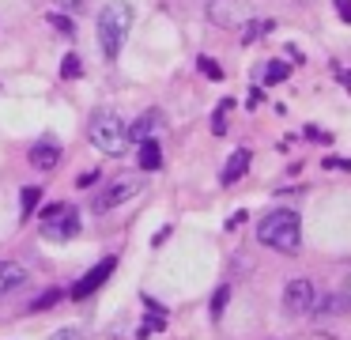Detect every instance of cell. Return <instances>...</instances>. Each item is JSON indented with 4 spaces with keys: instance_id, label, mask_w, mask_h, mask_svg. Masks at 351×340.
<instances>
[{
    "instance_id": "1",
    "label": "cell",
    "mask_w": 351,
    "mask_h": 340,
    "mask_svg": "<svg viewBox=\"0 0 351 340\" xmlns=\"http://www.w3.org/2000/svg\"><path fill=\"white\" fill-rule=\"evenodd\" d=\"M257 242L261 246L280 249V253H295L298 242H302V223H298L295 212L276 208V212H268V216L257 223Z\"/></svg>"
},
{
    "instance_id": "2",
    "label": "cell",
    "mask_w": 351,
    "mask_h": 340,
    "mask_svg": "<svg viewBox=\"0 0 351 340\" xmlns=\"http://www.w3.org/2000/svg\"><path fill=\"white\" fill-rule=\"evenodd\" d=\"M87 136H91V144L102 151V155H110V159H121L125 151H129V125L121 121V113H117V110L91 113Z\"/></svg>"
},
{
    "instance_id": "3",
    "label": "cell",
    "mask_w": 351,
    "mask_h": 340,
    "mask_svg": "<svg viewBox=\"0 0 351 340\" xmlns=\"http://www.w3.org/2000/svg\"><path fill=\"white\" fill-rule=\"evenodd\" d=\"M129 30H132V4H125V0H110V4L99 12V45H102V53H106L110 60L121 53Z\"/></svg>"
},
{
    "instance_id": "4",
    "label": "cell",
    "mask_w": 351,
    "mask_h": 340,
    "mask_svg": "<svg viewBox=\"0 0 351 340\" xmlns=\"http://www.w3.org/2000/svg\"><path fill=\"white\" fill-rule=\"evenodd\" d=\"M76 234H80V216L69 204H61L49 219H42V238H49V242H72Z\"/></svg>"
},
{
    "instance_id": "5",
    "label": "cell",
    "mask_w": 351,
    "mask_h": 340,
    "mask_svg": "<svg viewBox=\"0 0 351 340\" xmlns=\"http://www.w3.org/2000/svg\"><path fill=\"white\" fill-rule=\"evenodd\" d=\"M208 19L223 30H234L250 19V4H245V0H212V4H208Z\"/></svg>"
},
{
    "instance_id": "6",
    "label": "cell",
    "mask_w": 351,
    "mask_h": 340,
    "mask_svg": "<svg viewBox=\"0 0 351 340\" xmlns=\"http://www.w3.org/2000/svg\"><path fill=\"white\" fill-rule=\"evenodd\" d=\"M140 193V185L132 178H117V181H110L106 189H102V193H95L91 196V208L99 212H110V208H117V204H125V201H132V196Z\"/></svg>"
},
{
    "instance_id": "7",
    "label": "cell",
    "mask_w": 351,
    "mask_h": 340,
    "mask_svg": "<svg viewBox=\"0 0 351 340\" xmlns=\"http://www.w3.org/2000/svg\"><path fill=\"white\" fill-rule=\"evenodd\" d=\"M283 310L287 314H310L313 310V284L306 276H298V280H287V287H283Z\"/></svg>"
},
{
    "instance_id": "8",
    "label": "cell",
    "mask_w": 351,
    "mask_h": 340,
    "mask_svg": "<svg viewBox=\"0 0 351 340\" xmlns=\"http://www.w3.org/2000/svg\"><path fill=\"white\" fill-rule=\"evenodd\" d=\"M114 269H117V257H106V261H99V264H95V269L84 276V280H80L76 287H72V299H87L91 291H99V287L110 280V272H114Z\"/></svg>"
},
{
    "instance_id": "9",
    "label": "cell",
    "mask_w": 351,
    "mask_h": 340,
    "mask_svg": "<svg viewBox=\"0 0 351 340\" xmlns=\"http://www.w3.org/2000/svg\"><path fill=\"white\" fill-rule=\"evenodd\" d=\"M162 128V113L159 110H147L144 117H136L129 125V144H144V140H152L155 133Z\"/></svg>"
},
{
    "instance_id": "10",
    "label": "cell",
    "mask_w": 351,
    "mask_h": 340,
    "mask_svg": "<svg viewBox=\"0 0 351 340\" xmlns=\"http://www.w3.org/2000/svg\"><path fill=\"white\" fill-rule=\"evenodd\" d=\"M57 163H61V148H57V140H38L31 148V166H38V170H53Z\"/></svg>"
},
{
    "instance_id": "11",
    "label": "cell",
    "mask_w": 351,
    "mask_h": 340,
    "mask_svg": "<svg viewBox=\"0 0 351 340\" xmlns=\"http://www.w3.org/2000/svg\"><path fill=\"white\" fill-rule=\"evenodd\" d=\"M27 284V269L19 261H0V299L8 291H16V287Z\"/></svg>"
},
{
    "instance_id": "12",
    "label": "cell",
    "mask_w": 351,
    "mask_h": 340,
    "mask_svg": "<svg viewBox=\"0 0 351 340\" xmlns=\"http://www.w3.org/2000/svg\"><path fill=\"white\" fill-rule=\"evenodd\" d=\"M245 170H250V151H245V148H238L234 155L227 159V166H223V185H234V181L242 178Z\"/></svg>"
},
{
    "instance_id": "13",
    "label": "cell",
    "mask_w": 351,
    "mask_h": 340,
    "mask_svg": "<svg viewBox=\"0 0 351 340\" xmlns=\"http://www.w3.org/2000/svg\"><path fill=\"white\" fill-rule=\"evenodd\" d=\"M140 166H144V170H159V166H162V148H159L155 136L140 144Z\"/></svg>"
},
{
    "instance_id": "14",
    "label": "cell",
    "mask_w": 351,
    "mask_h": 340,
    "mask_svg": "<svg viewBox=\"0 0 351 340\" xmlns=\"http://www.w3.org/2000/svg\"><path fill=\"white\" fill-rule=\"evenodd\" d=\"M38 201H42V189L38 185H27L23 189V208H19V219H31L34 208H38Z\"/></svg>"
},
{
    "instance_id": "15",
    "label": "cell",
    "mask_w": 351,
    "mask_h": 340,
    "mask_svg": "<svg viewBox=\"0 0 351 340\" xmlns=\"http://www.w3.org/2000/svg\"><path fill=\"white\" fill-rule=\"evenodd\" d=\"M287 76H291L287 60H268V65H265V83H283Z\"/></svg>"
},
{
    "instance_id": "16",
    "label": "cell",
    "mask_w": 351,
    "mask_h": 340,
    "mask_svg": "<svg viewBox=\"0 0 351 340\" xmlns=\"http://www.w3.org/2000/svg\"><path fill=\"white\" fill-rule=\"evenodd\" d=\"M268 30H272V23H268V19H257V23H245V30H242V42H245V45H253V42H257L261 34H268Z\"/></svg>"
},
{
    "instance_id": "17",
    "label": "cell",
    "mask_w": 351,
    "mask_h": 340,
    "mask_svg": "<svg viewBox=\"0 0 351 340\" xmlns=\"http://www.w3.org/2000/svg\"><path fill=\"white\" fill-rule=\"evenodd\" d=\"M230 106H234V102H230V98H223V106L212 113V133H215V136L227 133V110H230Z\"/></svg>"
},
{
    "instance_id": "18",
    "label": "cell",
    "mask_w": 351,
    "mask_h": 340,
    "mask_svg": "<svg viewBox=\"0 0 351 340\" xmlns=\"http://www.w3.org/2000/svg\"><path fill=\"white\" fill-rule=\"evenodd\" d=\"M61 76H64V80H80V76H84V65H80L76 53H69V57L61 60Z\"/></svg>"
},
{
    "instance_id": "19",
    "label": "cell",
    "mask_w": 351,
    "mask_h": 340,
    "mask_svg": "<svg viewBox=\"0 0 351 340\" xmlns=\"http://www.w3.org/2000/svg\"><path fill=\"white\" fill-rule=\"evenodd\" d=\"M46 19H49V27H57L61 34H76V19H69V15H61V12H49Z\"/></svg>"
},
{
    "instance_id": "20",
    "label": "cell",
    "mask_w": 351,
    "mask_h": 340,
    "mask_svg": "<svg viewBox=\"0 0 351 340\" xmlns=\"http://www.w3.org/2000/svg\"><path fill=\"white\" fill-rule=\"evenodd\" d=\"M197 68H200V72H204V76H208V80H223V68H219V65H215V60H212V57H200V60H197Z\"/></svg>"
},
{
    "instance_id": "21",
    "label": "cell",
    "mask_w": 351,
    "mask_h": 340,
    "mask_svg": "<svg viewBox=\"0 0 351 340\" xmlns=\"http://www.w3.org/2000/svg\"><path fill=\"white\" fill-rule=\"evenodd\" d=\"M227 299H230V287L223 284L219 291H215V299H212V317H219V314H223V306H227Z\"/></svg>"
},
{
    "instance_id": "22",
    "label": "cell",
    "mask_w": 351,
    "mask_h": 340,
    "mask_svg": "<svg viewBox=\"0 0 351 340\" xmlns=\"http://www.w3.org/2000/svg\"><path fill=\"white\" fill-rule=\"evenodd\" d=\"M57 299H61V291H46V295H38V299L31 302V310H49Z\"/></svg>"
},
{
    "instance_id": "23",
    "label": "cell",
    "mask_w": 351,
    "mask_h": 340,
    "mask_svg": "<svg viewBox=\"0 0 351 340\" xmlns=\"http://www.w3.org/2000/svg\"><path fill=\"white\" fill-rule=\"evenodd\" d=\"M49 340H87V337H84V329H72L69 325V329H57Z\"/></svg>"
},
{
    "instance_id": "24",
    "label": "cell",
    "mask_w": 351,
    "mask_h": 340,
    "mask_svg": "<svg viewBox=\"0 0 351 340\" xmlns=\"http://www.w3.org/2000/svg\"><path fill=\"white\" fill-rule=\"evenodd\" d=\"M336 12H340L343 23H351V0H336Z\"/></svg>"
},
{
    "instance_id": "25",
    "label": "cell",
    "mask_w": 351,
    "mask_h": 340,
    "mask_svg": "<svg viewBox=\"0 0 351 340\" xmlns=\"http://www.w3.org/2000/svg\"><path fill=\"white\" fill-rule=\"evenodd\" d=\"M325 166H336V170H351V159H325Z\"/></svg>"
},
{
    "instance_id": "26",
    "label": "cell",
    "mask_w": 351,
    "mask_h": 340,
    "mask_svg": "<svg viewBox=\"0 0 351 340\" xmlns=\"http://www.w3.org/2000/svg\"><path fill=\"white\" fill-rule=\"evenodd\" d=\"M57 4H64V8H80L84 0H57Z\"/></svg>"
},
{
    "instance_id": "27",
    "label": "cell",
    "mask_w": 351,
    "mask_h": 340,
    "mask_svg": "<svg viewBox=\"0 0 351 340\" xmlns=\"http://www.w3.org/2000/svg\"><path fill=\"white\" fill-rule=\"evenodd\" d=\"M343 299L351 302V276H348V284H343Z\"/></svg>"
}]
</instances>
